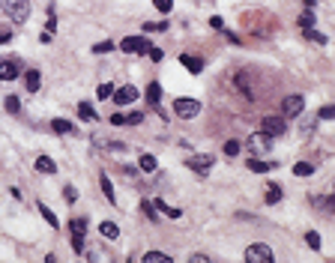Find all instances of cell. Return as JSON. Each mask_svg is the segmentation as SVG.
Returning <instances> with one entry per match:
<instances>
[{
    "instance_id": "cell-1",
    "label": "cell",
    "mask_w": 335,
    "mask_h": 263,
    "mask_svg": "<svg viewBox=\"0 0 335 263\" xmlns=\"http://www.w3.org/2000/svg\"><path fill=\"white\" fill-rule=\"evenodd\" d=\"M0 9H3L15 24H24L30 18V3L27 0H0Z\"/></svg>"
},
{
    "instance_id": "cell-2",
    "label": "cell",
    "mask_w": 335,
    "mask_h": 263,
    "mask_svg": "<svg viewBox=\"0 0 335 263\" xmlns=\"http://www.w3.org/2000/svg\"><path fill=\"white\" fill-rule=\"evenodd\" d=\"M273 260H275L273 248L264 245V242H254V245L245 248V263H273Z\"/></svg>"
},
{
    "instance_id": "cell-3",
    "label": "cell",
    "mask_w": 335,
    "mask_h": 263,
    "mask_svg": "<svg viewBox=\"0 0 335 263\" xmlns=\"http://www.w3.org/2000/svg\"><path fill=\"white\" fill-rule=\"evenodd\" d=\"M72 231V251L75 254H84V236H87V218H72L69 224Z\"/></svg>"
},
{
    "instance_id": "cell-4",
    "label": "cell",
    "mask_w": 335,
    "mask_h": 263,
    "mask_svg": "<svg viewBox=\"0 0 335 263\" xmlns=\"http://www.w3.org/2000/svg\"><path fill=\"white\" fill-rule=\"evenodd\" d=\"M153 48L150 39H144V36H126V39H120V51L126 54H147Z\"/></svg>"
},
{
    "instance_id": "cell-5",
    "label": "cell",
    "mask_w": 335,
    "mask_h": 263,
    "mask_svg": "<svg viewBox=\"0 0 335 263\" xmlns=\"http://www.w3.org/2000/svg\"><path fill=\"white\" fill-rule=\"evenodd\" d=\"M174 111H177L183 120H189V117H195L198 111H201V102L198 99H174Z\"/></svg>"
},
{
    "instance_id": "cell-6",
    "label": "cell",
    "mask_w": 335,
    "mask_h": 263,
    "mask_svg": "<svg viewBox=\"0 0 335 263\" xmlns=\"http://www.w3.org/2000/svg\"><path fill=\"white\" fill-rule=\"evenodd\" d=\"M213 156H207V153H201V156H192V159H185V165H189L192 171H198L201 176H207L210 174V168H213Z\"/></svg>"
},
{
    "instance_id": "cell-7",
    "label": "cell",
    "mask_w": 335,
    "mask_h": 263,
    "mask_svg": "<svg viewBox=\"0 0 335 263\" xmlns=\"http://www.w3.org/2000/svg\"><path fill=\"white\" fill-rule=\"evenodd\" d=\"M260 129H264V135H273V138L287 132V126H284L281 117H264V120H260Z\"/></svg>"
},
{
    "instance_id": "cell-8",
    "label": "cell",
    "mask_w": 335,
    "mask_h": 263,
    "mask_svg": "<svg viewBox=\"0 0 335 263\" xmlns=\"http://www.w3.org/2000/svg\"><path fill=\"white\" fill-rule=\"evenodd\" d=\"M281 108H284L287 117H300L303 108H305V102H303V96H287V99L281 102Z\"/></svg>"
},
{
    "instance_id": "cell-9",
    "label": "cell",
    "mask_w": 335,
    "mask_h": 263,
    "mask_svg": "<svg viewBox=\"0 0 335 263\" xmlns=\"http://www.w3.org/2000/svg\"><path fill=\"white\" fill-rule=\"evenodd\" d=\"M138 99V87H132V84H123L120 90H114V102L117 105H132Z\"/></svg>"
},
{
    "instance_id": "cell-10",
    "label": "cell",
    "mask_w": 335,
    "mask_h": 263,
    "mask_svg": "<svg viewBox=\"0 0 335 263\" xmlns=\"http://www.w3.org/2000/svg\"><path fill=\"white\" fill-rule=\"evenodd\" d=\"M18 75H21V69H18V63H15V60L0 63V81H12V78H18Z\"/></svg>"
},
{
    "instance_id": "cell-11",
    "label": "cell",
    "mask_w": 335,
    "mask_h": 263,
    "mask_svg": "<svg viewBox=\"0 0 335 263\" xmlns=\"http://www.w3.org/2000/svg\"><path fill=\"white\" fill-rule=\"evenodd\" d=\"M180 63H183V69H185V72H192V75L204 72V60H201V57H192V54H183V57H180Z\"/></svg>"
},
{
    "instance_id": "cell-12",
    "label": "cell",
    "mask_w": 335,
    "mask_h": 263,
    "mask_svg": "<svg viewBox=\"0 0 335 263\" xmlns=\"http://www.w3.org/2000/svg\"><path fill=\"white\" fill-rule=\"evenodd\" d=\"M24 84H27L30 93L39 90V87H42V75H39V69H27V72H24Z\"/></svg>"
},
{
    "instance_id": "cell-13",
    "label": "cell",
    "mask_w": 335,
    "mask_h": 263,
    "mask_svg": "<svg viewBox=\"0 0 335 263\" xmlns=\"http://www.w3.org/2000/svg\"><path fill=\"white\" fill-rule=\"evenodd\" d=\"M51 129H54L57 135H78V132H75V126H72L69 120H63V117H57V120H51Z\"/></svg>"
},
{
    "instance_id": "cell-14",
    "label": "cell",
    "mask_w": 335,
    "mask_h": 263,
    "mask_svg": "<svg viewBox=\"0 0 335 263\" xmlns=\"http://www.w3.org/2000/svg\"><path fill=\"white\" fill-rule=\"evenodd\" d=\"M138 168H141L144 174H153V171L159 168V162H156V156H150V153H141V159H138Z\"/></svg>"
},
{
    "instance_id": "cell-15",
    "label": "cell",
    "mask_w": 335,
    "mask_h": 263,
    "mask_svg": "<svg viewBox=\"0 0 335 263\" xmlns=\"http://www.w3.org/2000/svg\"><path fill=\"white\" fill-rule=\"evenodd\" d=\"M99 182H102L105 198H108L111 204H117V195H114V182H111V176H108V174H99Z\"/></svg>"
},
{
    "instance_id": "cell-16",
    "label": "cell",
    "mask_w": 335,
    "mask_h": 263,
    "mask_svg": "<svg viewBox=\"0 0 335 263\" xmlns=\"http://www.w3.org/2000/svg\"><path fill=\"white\" fill-rule=\"evenodd\" d=\"M99 234H102L105 239H117V236H120V228H117L114 221H102V224H99Z\"/></svg>"
},
{
    "instance_id": "cell-17",
    "label": "cell",
    "mask_w": 335,
    "mask_h": 263,
    "mask_svg": "<svg viewBox=\"0 0 335 263\" xmlns=\"http://www.w3.org/2000/svg\"><path fill=\"white\" fill-rule=\"evenodd\" d=\"M147 102H150L153 108L162 102V84H156V81H153V84H147Z\"/></svg>"
},
{
    "instance_id": "cell-18",
    "label": "cell",
    "mask_w": 335,
    "mask_h": 263,
    "mask_svg": "<svg viewBox=\"0 0 335 263\" xmlns=\"http://www.w3.org/2000/svg\"><path fill=\"white\" fill-rule=\"evenodd\" d=\"M36 171H39V174H54L57 171V162L48 159V156H39V159H36Z\"/></svg>"
},
{
    "instance_id": "cell-19",
    "label": "cell",
    "mask_w": 335,
    "mask_h": 263,
    "mask_svg": "<svg viewBox=\"0 0 335 263\" xmlns=\"http://www.w3.org/2000/svg\"><path fill=\"white\" fill-rule=\"evenodd\" d=\"M144 263H171V254H165V251H147Z\"/></svg>"
},
{
    "instance_id": "cell-20",
    "label": "cell",
    "mask_w": 335,
    "mask_h": 263,
    "mask_svg": "<svg viewBox=\"0 0 335 263\" xmlns=\"http://www.w3.org/2000/svg\"><path fill=\"white\" fill-rule=\"evenodd\" d=\"M78 117H81V120H87V123H93V120H96V111H93V105H90V102H81V105H78Z\"/></svg>"
},
{
    "instance_id": "cell-21",
    "label": "cell",
    "mask_w": 335,
    "mask_h": 263,
    "mask_svg": "<svg viewBox=\"0 0 335 263\" xmlns=\"http://www.w3.org/2000/svg\"><path fill=\"white\" fill-rule=\"evenodd\" d=\"M153 206H156L159 212H165V215H171V218H180V215H183V212H180L177 206H168L165 201H153Z\"/></svg>"
},
{
    "instance_id": "cell-22",
    "label": "cell",
    "mask_w": 335,
    "mask_h": 263,
    "mask_svg": "<svg viewBox=\"0 0 335 263\" xmlns=\"http://www.w3.org/2000/svg\"><path fill=\"white\" fill-rule=\"evenodd\" d=\"M293 174H296V176H311V174H314V165H311V162H296V165H293Z\"/></svg>"
},
{
    "instance_id": "cell-23",
    "label": "cell",
    "mask_w": 335,
    "mask_h": 263,
    "mask_svg": "<svg viewBox=\"0 0 335 263\" xmlns=\"http://www.w3.org/2000/svg\"><path fill=\"white\" fill-rule=\"evenodd\" d=\"M168 30V21H147L144 24V33H165Z\"/></svg>"
},
{
    "instance_id": "cell-24",
    "label": "cell",
    "mask_w": 335,
    "mask_h": 263,
    "mask_svg": "<svg viewBox=\"0 0 335 263\" xmlns=\"http://www.w3.org/2000/svg\"><path fill=\"white\" fill-rule=\"evenodd\" d=\"M273 165L270 162H260V159H248V171H254V174H267Z\"/></svg>"
},
{
    "instance_id": "cell-25",
    "label": "cell",
    "mask_w": 335,
    "mask_h": 263,
    "mask_svg": "<svg viewBox=\"0 0 335 263\" xmlns=\"http://www.w3.org/2000/svg\"><path fill=\"white\" fill-rule=\"evenodd\" d=\"M36 206H39V212H42V218L48 221V228H57V224H60V221H57V215H54V212H51V209H48L45 204H36Z\"/></svg>"
},
{
    "instance_id": "cell-26",
    "label": "cell",
    "mask_w": 335,
    "mask_h": 263,
    "mask_svg": "<svg viewBox=\"0 0 335 263\" xmlns=\"http://www.w3.org/2000/svg\"><path fill=\"white\" fill-rule=\"evenodd\" d=\"M305 39H311V42H317V45H326V42H329L326 36H323L320 30H314V27H308V30H305Z\"/></svg>"
},
{
    "instance_id": "cell-27",
    "label": "cell",
    "mask_w": 335,
    "mask_h": 263,
    "mask_svg": "<svg viewBox=\"0 0 335 263\" xmlns=\"http://www.w3.org/2000/svg\"><path fill=\"white\" fill-rule=\"evenodd\" d=\"M278 201H281V189H278L275 182H270V192H267V204L273 206V204H278Z\"/></svg>"
},
{
    "instance_id": "cell-28",
    "label": "cell",
    "mask_w": 335,
    "mask_h": 263,
    "mask_svg": "<svg viewBox=\"0 0 335 263\" xmlns=\"http://www.w3.org/2000/svg\"><path fill=\"white\" fill-rule=\"evenodd\" d=\"M300 27H303V30H308V27H314V12H311V9H305V12L300 15Z\"/></svg>"
},
{
    "instance_id": "cell-29",
    "label": "cell",
    "mask_w": 335,
    "mask_h": 263,
    "mask_svg": "<svg viewBox=\"0 0 335 263\" xmlns=\"http://www.w3.org/2000/svg\"><path fill=\"white\" fill-rule=\"evenodd\" d=\"M153 6H156L162 15H168V12L174 9V0H153Z\"/></svg>"
},
{
    "instance_id": "cell-30",
    "label": "cell",
    "mask_w": 335,
    "mask_h": 263,
    "mask_svg": "<svg viewBox=\"0 0 335 263\" xmlns=\"http://www.w3.org/2000/svg\"><path fill=\"white\" fill-rule=\"evenodd\" d=\"M63 198H66L69 204H75V201H78V189H75V185H66V189H63Z\"/></svg>"
},
{
    "instance_id": "cell-31",
    "label": "cell",
    "mask_w": 335,
    "mask_h": 263,
    "mask_svg": "<svg viewBox=\"0 0 335 263\" xmlns=\"http://www.w3.org/2000/svg\"><path fill=\"white\" fill-rule=\"evenodd\" d=\"M6 111H9V114H18V111H21V102H18V96H9V99H6Z\"/></svg>"
},
{
    "instance_id": "cell-32",
    "label": "cell",
    "mask_w": 335,
    "mask_h": 263,
    "mask_svg": "<svg viewBox=\"0 0 335 263\" xmlns=\"http://www.w3.org/2000/svg\"><path fill=\"white\" fill-rule=\"evenodd\" d=\"M12 39V27H6V24H0V45H6Z\"/></svg>"
},
{
    "instance_id": "cell-33",
    "label": "cell",
    "mask_w": 335,
    "mask_h": 263,
    "mask_svg": "<svg viewBox=\"0 0 335 263\" xmlns=\"http://www.w3.org/2000/svg\"><path fill=\"white\" fill-rule=\"evenodd\" d=\"M225 156H240V141H228L225 144Z\"/></svg>"
},
{
    "instance_id": "cell-34",
    "label": "cell",
    "mask_w": 335,
    "mask_h": 263,
    "mask_svg": "<svg viewBox=\"0 0 335 263\" xmlns=\"http://www.w3.org/2000/svg\"><path fill=\"white\" fill-rule=\"evenodd\" d=\"M251 146H254V149H267L270 141H267V138H260V135H251Z\"/></svg>"
},
{
    "instance_id": "cell-35",
    "label": "cell",
    "mask_w": 335,
    "mask_h": 263,
    "mask_svg": "<svg viewBox=\"0 0 335 263\" xmlns=\"http://www.w3.org/2000/svg\"><path fill=\"white\" fill-rule=\"evenodd\" d=\"M111 48H114V42H111V39H105V42H99V45H93V51H96V54H108Z\"/></svg>"
},
{
    "instance_id": "cell-36",
    "label": "cell",
    "mask_w": 335,
    "mask_h": 263,
    "mask_svg": "<svg viewBox=\"0 0 335 263\" xmlns=\"http://www.w3.org/2000/svg\"><path fill=\"white\" fill-rule=\"evenodd\" d=\"M305 242H308V245H311V248H314V251H317V248H320V236H317V234H314V231H308V234H305Z\"/></svg>"
},
{
    "instance_id": "cell-37",
    "label": "cell",
    "mask_w": 335,
    "mask_h": 263,
    "mask_svg": "<svg viewBox=\"0 0 335 263\" xmlns=\"http://www.w3.org/2000/svg\"><path fill=\"white\" fill-rule=\"evenodd\" d=\"M320 120H335V105H326V108H320Z\"/></svg>"
},
{
    "instance_id": "cell-38",
    "label": "cell",
    "mask_w": 335,
    "mask_h": 263,
    "mask_svg": "<svg viewBox=\"0 0 335 263\" xmlns=\"http://www.w3.org/2000/svg\"><path fill=\"white\" fill-rule=\"evenodd\" d=\"M114 96V84H102L99 87V99H111Z\"/></svg>"
},
{
    "instance_id": "cell-39",
    "label": "cell",
    "mask_w": 335,
    "mask_h": 263,
    "mask_svg": "<svg viewBox=\"0 0 335 263\" xmlns=\"http://www.w3.org/2000/svg\"><path fill=\"white\" fill-rule=\"evenodd\" d=\"M144 120V114H141V111H135V114H126V126H138Z\"/></svg>"
},
{
    "instance_id": "cell-40",
    "label": "cell",
    "mask_w": 335,
    "mask_h": 263,
    "mask_svg": "<svg viewBox=\"0 0 335 263\" xmlns=\"http://www.w3.org/2000/svg\"><path fill=\"white\" fill-rule=\"evenodd\" d=\"M141 209H144V215H147V218H156V206H153V204H147V201H144V204H141Z\"/></svg>"
},
{
    "instance_id": "cell-41",
    "label": "cell",
    "mask_w": 335,
    "mask_h": 263,
    "mask_svg": "<svg viewBox=\"0 0 335 263\" xmlns=\"http://www.w3.org/2000/svg\"><path fill=\"white\" fill-rule=\"evenodd\" d=\"M111 126H126V114H114L111 117Z\"/></svg>"
},
{
    "instance_id": "cell-42",
    "label": "cell",
    "mask_w": 335,
    "mask_h": 263,
    "mask_svg": "<svg viewBox=\"0 0 335 263\" xmlns=\"http://www.w3.org/2000/svg\"><path fill=\"white\" fill-rule=\"evenodd\" d=\"M210 27H215V30H221V27H225V21H221L218 15H213V18H210Z\"/></svg>"
},
{
    "instance_id": "cell-43",
    "label": "cell",
    "mask_w": 335,
    "mask_h": 263,
    "mask_svg": "<svg viewBox=\"0 0 335 263\" xmlns=\"http://www.w3.org/2000/svg\"><path fill=\"white\" fill-rule=\"evenodd\" d=\"M147 54H150V60H156V63H159V60H162V57H165V54H162V51H159V48H150V51H147Z\"/></svg>"
},
{
    "instance_id": "cell-44",
    "label": "cell",
    "mask_w": 335,
    "mask_h": 263,
    "mask_svg": "<svg viewBox=\"0 0 335 263\" xmlns=\"http://www.w3.org/2000/svg\"><path fill=\"white\" fill-rule=\"evenodd\" d=\"M189 260H195V263H210V257H207V254H192Z\"/></svg>"
},
{
    "instance_id": "cell-45",
    "label": "cell",
    "mask_w": 335,
    "mask_h": 263,
    "mask_svg": "<svg viewBox=\"0 0 335 263\" xmlns=\"http://www.w3.org/2000/svg\"><path fill=\"white\" fill-rule=\"evenodd\" d=\"M51 36H54V33H48V30H42V36H39V42H45V45H48V42H51Z\"/></svg>"
},
{
    "instance_id": "cell-46",
    "label": "cell",
    "mask_w": 335,
    "mask_h": 263,
    "mask_svg": "<svg viewBox=\"0 0 335 263\" xmlns=\"http://www.w3.org/2000/svg\"><path fill=\"white\" fill-rule=\"evenodd\" d=\"M305 3H308V6H314V3H317V0H305Z\"/></svg>"
}]
</instances>
